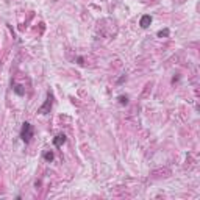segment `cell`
<instances>
[{"mask_svg":"<svg viewBox=\"0 0 200 200\" xmlns=\"http://www.w3.org/2000/svg\"><path fill=\"white\" fill-rule=\"evenodd\" d=\"M21 138L24 142H30V139L33 138V127L28 124V122H25L22 125V130H21Z\"/></svg>","mask_w":200,"mask_h":200,"instance_id":"1","label":"cell"},{"mask_svg":"<svg viewBox=\"0 0 200 200\" xmlns=\"http://www.w3.org/2000/svg\"><path fill=\"white\" fill-rule=\"evenodd\" d=\"M50 108H52V94L47 95V100H45V103L39 108V113H41V114H47V113H50Z\"/></svg>","mask_w":200,"mask_h":200,"instance_id":"2","label":"cell"},{"mask_svg":"<svg viewBox=\"0 0 200 200\" xmlns=\"http://www.w3.org/2000/svg\"><path fill=\"white\" fill-rule=\"evenodd\" d=\"M66 142V136L64 134H58L55 139H53V144H55V147H61L63 144Z\"/></svg>","mask_w":200,"mask_h":200,"instance_id":"3","label":"cell"},{"mask_svg":"<svg viewBox=\"0 0 200 200\" xmlns=\"http://www.w3.org/2000/svg\"><path fill=\"white\" fill-rule=\"evenodd\" d=\"M150 24H152V17H150V16H142V17H141L139 25L142 27V28H147Z\"/></svg>","mask_w":200,"mask_h":200,"instance_id":"4","label":"cell"},{"mask_svg":"<svg viewBox=\"0 0 200 200\" xmlns=\"http://www.w3.org/2000/svg\"><path fill=\"white\" fill-rule=\"evenodd\" d=\"M44 158L47 160V161H52V160H53V153H52V152H45V153H44Z\"/></svg>","mask_w":200,"mask_h":200,"instance_id":"5","label":"cell"},{"mask_svg":"<svg viewBox=\"0 0 200 200\" xmlns=\"http://www.w3.org/2000/svg\"><path fill=\"white\" fill-rule=\"evenodd\" d=\"M169 34V30L166 28V30H161V31H158V36L160 38H163V36H167Z\"/></svg>","mask_w":200,"mask_h":200,"instance_id":"6","label":"cell"},{"mask_svg":"<svg viewBox=\"0 0 200 200\" xmlns=\"http://www.w3.org/2000/svg\"><path fill=\"white\" fill-rule=\"evenodd\" d=\"M119 102H121L122 105H125L127 102H128V98H127V97H124V95H122V97H119Z\"/></svg>","mask_w":200,"mask_h":200,"instance_id":"7","label":"cell"},{"mask_svg":"<svg viewBox=\"0 0 200 200\" xmlns=\"http://www.w3.org/2000/svg\"><path fill=\"white\" fill-rule=\"evenodd\" d=\"M14 91H16V92H17V94H21V95L24 94V91L21 89V86H16V88H14Z\"/></svg>","mask_w":200,"mask_h":200,"instance_id":"8","label":"cell"}]
</instances>
